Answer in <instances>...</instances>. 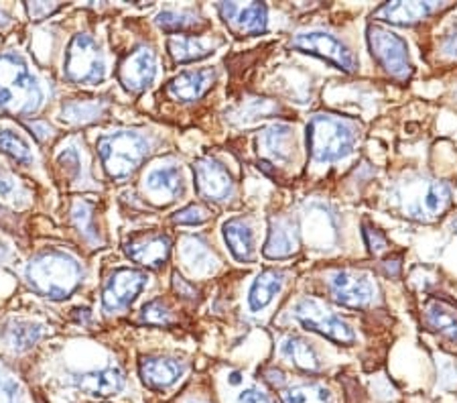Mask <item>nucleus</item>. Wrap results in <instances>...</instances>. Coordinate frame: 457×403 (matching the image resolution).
Segmentation results:
<instances>
[{
  "mask_svg": "<svg viewBox=\"0 0 457 403\" xmlns=\"http://www.w3.org/2000/svg\"><path fill=\"white\" fill-rule=\"evenodd\" d=\"M25 277L29 285L41 296L63 299L78 290L84 271L76 256L63 251H46L29 263Z\"/></svg>",
  "mask_w": 457,
  "mask_h": 403,
  "instance_id": "nucleus-1",
  "label": "nucleus"
},
{
  "mask_svg": "<svg viewBox=\"0 0 457 403\" xmlns=\"http://www.w3.org/2000/svg\"><path fill=\"white\" fill-rule=\"evenodd\" d=\"M43 105V90L21 55H0V106L11 114H33Z\"/></svg>",
  "mask_w": 457,
  "mask_h": 403,
  "instance_id": "nucleus-2",
  "label": "nucleus"
},
{
  "mask_svg": "<svg viewBox=\"0 0 457 403\" xmlns=\"http://www.w3.org/2000/svg\"><path fill=\"white\" fill-rule=\"evenodd\" d=\"M358 141L356 124L342 116L317 114L307 124V147L317 164L348 157Z\"/></svg>",
  "mask_w": 457,
  "mask_h": 403,
  "instance_id": "nucleus-3",
  "label": "nucleus"
},
{
  "mask_svg": "<svg viewBox=\"0 0 457 403\" xmlns=\"http://www.w3.org/2000/svg\"><path fill=\"white\" fill-rule=\"evenodd\" d=\"M104 170L112 180H124L135 173L143 159L149 155L151 145L146 137L135 130H116V133L102 135L96 141Z\"/></svg>",
  "mask_w": 457,
  "mask_h": 403,
  "instance_id": "nucleus-4",
  "label": "nucleus"
},
{
  "mask_svg": "<svg viewBox=\"0 0 457 403\" xmlns=\"http://www.w3.org/2000/svg\"><path fill=\"white\" fill-rule=\"evenodd\" d=\"M63 73L73 84H98L104 80V55L94 37L86 33L73 35L68 51H65Z\"/></svg>",
  "mask_w": 457,
  "mask_h": 403,
  "instance_id": "nucleus-5",
  "label": "nucleus"
},
{
  "mask_svg": "<svg viewBox=\"0 0 457 403\" xmlns=\"http://www.w3.org/2000/svg\"><path fill=\"white\" fill-rule=\"evenodd\" d=\"M368 46L372 49V55L380 62L390 76L396 80H409L412 73V63L409 57V46L393 31L382 27L368 29Z\"/></svg>",
  "mask_w": 457,
  "mask_h": 403,
  "instance_id": "nucleus-6",
  "label": "nucleus"
},
{
  "mask_svg": "<svg viewBox=\"0 0 457 403\" xmlns=\"http://www.w3.org/2000/svg\"><path fill=\"white\" fill-rule=\"evenodd\" d=\"M293 316L301 326H305L307 330H313V332L326 336V339L334 340L337 344H352L356 340L353 330L345 324L342 318H337L336 314H331L328 307H323L320 302H315V299H301V302L295 304Z\"/></svg>",
  "mask_w": 457,
  "mask_h": 403,
  "instance_id": "nucleus-7",
  "label": "nucleus"
},
{
  "mask_svg": "<svg viewBox=\"0 0 457 403\" xmlns=\"http://www.w3.org/2000/svg\"><path fill=\"white\" fill-rule=\"evenodd\" d=\"M291 47L303 51V54H312V55L321 57V60L334 63L336 68H340L348 73L358 70L356 57H353L348 46H345L342 39H337V37L331 33H326V31L299 33L291 41Z\"/></svg>",
  "mask_w": 457,
  "mask_h": 403,
  "instance_id": "nucleus-8",
  "label": "nucleus"
},
{
  "mask_svg": "<svg viewBox=\"0 0 457 403\" xmlns=\"http://www.w3.org/2000/svg\"><path fill=\"white\" fill-rule=\"evenodd\" d=\"M146 280H149V277H146L145 271L116 269L114 273L108 277L104 291H102V306H104V310H127V307L138 298V293L143 291Z\"/></svg>",
  "mask_w": 457,
  "mask_h": 403,
  "instance_id": "nucleus-9",
  "label": "nucleus"
},
{
  "mask_svg": "<svg viewBox=\"0 0 457 403\" xmlns=\"http://www.w3.org/2000/svg\"><path fill=\"white\" fill-rule=\"evenodd\" d=\"M331 296L337 304L348 307H364L372 304L376 296V288L370 277L356 271H336L329 280Z\"/></svg>",
  "mask_w": 457,
  "mask_h": 403,
  "instance_id": "nucleus-10",
  "label": "nucleus"
},
{
  "mask_svg": "<svg viewBox=\"0 0 457 403\" xmlns=\"http://www.w3.org/2000/svg\"><path fill=\"white\" fill-rule=\"evenodd\" d=\"M197 192L213 202H224L234 194L232 175L220 161L205 157L194 165Z\"/></svg>",
  "mask_w": 457,
  "mask_h": 403,
  "instance_id": "nucleus-11",
  "label": "nucleus"
},
{
  "mask_svg": "<svg viewBox=\"0 0 457 403\" xmlns=\"http://www.w3.org/2000/svg\"><path fill=\"white\" fill-rule=\"evenodd\" d=\"M218 11L236 35H261L267 31V6L261 3H222L218 4Z\"/></svg>",
  "mask_w": 457,
  "mask_h": 403,
  "instance_id": "nucleus-12",
  "label": "nucleus"
},
{
  "mask_svg": "<svg viewBox=\"0 0 457 403\" xmlns=\"http://www.w3.org/2000/svg\"><path fill=\"white\" fill-rule=\"evenodd\" d=\"M122 86L129 92H143L153 84L157 76V57L151 47H137L130 55L124 57L118 70Z\"/></svg>",
  "mask_w": 457,
  "mask_h": 403,
  "instance_id": "nucleus-13",
  "label": "nucleus"
},
{
  "mask_svg": "<svg viewBox=\"0 0 457 403\" xmlns=\"http://www.w3.org/2000/svg\"><path fill=\"white\" fill-rule=\"evenodd\" d=\"M171 253V239L167 234H143L127 243V255L145 267H161Z\"/></svg>",
  "mask_w": 457,
  "mask_h": 403,
  "instance_id": "nucleus-14",
  "label": "nucleus"
},
{
  "mask_svg": "<svg viewBox=\"0 0 457 403\" xmlns=\"http://www.w3.org/2000/svg\"><path fill=\"white\" fill-rule=\"evenodd\" d=\"M216 82V71L213 70H195L183 71L167 84L169 97L181 102H191L202 98L210 90L212 84Z\"/></svg>",
  "mask_w": 457,
  "mask_h": 403,
  "instance_id": "nucleus-15",
  "label": "nucleus"
},
{
  "mask_svg": "<svg viewBox=\"0 0 457 403\" xmlns=\"http://www.w3.org/2000/svg\"><path fill=\"white\" fill-rule=\"evenodd\" d=\"M183 375V365L167 357H146L141 361V377L153 390H169Z\"/></svg>",
  "mask_w": 457,
  "mask_h": 403,
  "instance_id": "nucleus-16",
  "label": "nucleus"
},
{
  "mask_svg": "<svg viewBox=\"0 0 457 403\" xmlns=\"http://www.w3.org/2000/svg\"><path fill=\"white\" fill-rule=\"evenodd\" d=\"M73 383L82 393L94 395V398H108V395L118 393L124 387V373L116 366L100 371H90L76 375Z\"/></svg>",
  "mask_w": 457,
  "mask_h": 403,
  "instance_id": "nucleus-17",
  "label": "nucleus"
},
{
  "mask_svg": "<svg viewBox=\"0 0 457 403\" xmlns=\"http://www.w3.org/2000/svg\"><path fill=\"white\" fill-rule=\"evenodd\" d=\"M145 189L153 197L159 200H173L177 194H181L183 189V178L179 167L175 165H159L145 175Z\"/></svg>",
  "mask_w": 457,
  "mask_h": 403,
  "instance_id": "nucleus-18",
  "label": "nucleus"
},
{
  "mask_svg": "<svg viewBox=\"0 0 457 403\" xmlns=\"http://www.w3.org/2000/svg\"><path fill=\"white\" fill-rule=\"evenodd\" d=\"M435 9V3H386L374 13V17L395 25H412L429 17Z\"/></svg>",
  "mask_w": 457,
  "mask_h": 403,
  "instance_id": "nucleus-19",
  "label": "nucleus"
},
{
  "mask_svg": "<svg viewBox=\"0 0 457 403\" xmlns=\"http://www.w3.org/2000/svg\"><path fill=\"white\" fill-rule=\"evenodd\" d=\"M283 273L277 269H267L256 277L248 293V306L253 312H261L283 290Z\"/></svg>",
  "mask_w": 457,
  "mask_h": 403,
  "instance_id": "nucleus-20",
  "label": "nucleus"
},
{
  "mask_svg": "<svg viewBox=\"0 0 457 403\" xmlns=\"http://www.w3.org/2000/svg\"><path fill=\"white\" fill-rule=\"evenodd\" d=\"M43 326L27 320H9L3 328V339L6 347L12 348L14 353H25L41 340Z\"/></svg>",
  "mask_w": 457,
  "mask_h": 403,
  "instance_id": "nucleus-21",
  "label": "nucleus"
},
{
  "mask_svg": "<svg viewBox=\"0 0 457 403\" xmlns=\"http://www.w3.org/2000/svg\"><path fill=\"white\" fill-rule=\"evenodd\" d=\"M224 240L238 261H250L254 255V234L245 220H228L224 224Z\"/></svg>",
  "mask_w": 457,
  "mask_h": 403,
  "instance_id": "nucleus-22",
  "label": "nucleus"
},
{
  "mask_svg": "<svg viewBox=\"0 0 457 403\" xmlns=\"http://www.w3.org/2000/svg\"><path fill=\"white\" fill-rule=\"evenodd\" d=\"M293 231V226L285 222V220L272 222L267 245H264L262 251L264 256H269V259H287V256H291L297 251V234Z\"/></svg>",
  "mask_w": 457,
  "mask_h": 403,
  "instance_id": "nucleus-23",
  "label": "nucleus"
},
{
  "mask_svg": "<svg viewBox=\"0 0 457 403\" xmlns=\"http://www.w3.org/2000/svg\"><path fill=\"white\" fill-rule=\"evenodd\" d=\"M258 143L269 157L277 161H287L293 151V130L287 124H272L258 139Z\"/></svg>",
  "mask_w": 457,
  "mask_h": 403,
  "instance_id": "nucleus-24",
  "label": "nucleus"
},
{
  "mask_svg": "<svg viewBox=\"0 0 457 403\" xmlns=\"http://www.w3.org/2000/svg\"><path fill=\"white\" fill-rule=\"evenodd\" d=\"M281 355L295 366H299L301 371L315 373L321 369V363L313 347H309L303 339H297V336H287L281 342Z\"/></svg>",
  "mask_w": 457,
  "mask_h": 403,
  "instance_id": "nucleus-25",
  "label": "nucleus"
},
{
  "mask_svg": "<svg viewBox=\"0 0 457 403\" xmlns=\"http://www.w3.org/2000/svg\"><path fill=\"white\" fill-rule=\"evenodd\" d=\"M181 259L191 273H210L216 267V256L200 239L187 237L181 245Z\"/></svg>",
  "mask_w": 457,
  "mask_h": 403,
  "instance_id": "nucleus-26",
  "label": "nucleus"
},
{
  "mask_svg": "<svg viewBox=\"0 0 457 403\" xmlns=\"http://www.w3.org/2000/svg\"><path fill=\"white\" fill-rule=\"evenodd\" d=\"M169 54H171L177 63H189L197 62L213 54V47L204 46L202 39H195V37H186V35H175L167 43Z\"/></svg>",
  "mask_w": 457,
  "mask_h": 403,
  "instance_id": "nucleus-27",
  "label": "nucleus"
},
{
  "mask_svg": "<svg viewBox=\"0 0 457 403\" xmlns=\"http://www.w3.org/2000/svg\"><path fill=\"white\" fill-rule=\"evenodd\" d=\"M106 113V100H71L62 106V119L71 124H87L98 121Z\"/></svg>",
  "mask_w": 457,
  "mask_h": 403,
  "instance_id": "nucleus-28",
  "label": "nucleus"
},
{
  "mask_svg": "<svg viewBox=\"0 0 457 403\" xmlns=\"http://www.w3.org/2000/svg\"><path fill=\"white\" fill-rule=\"evenodd\" d=\"M452 206V188L444 181H435L427 188L425 196L421 197V204H419L417 214L421 216H441L444 212Z\"/></svg>",
  "mask_w": 457,
  "mask_h": 403,
  "instance_id": "nucleus-29",
  "label": "nucleus"
},
{
  "mask_svg": "<svg viewBox=\"0 0 457 403\" xmlns=\"http://www.w3.org/2000/svg\"><path fill=\"white\" fill-rule=\"evenodd\" d=\"M427 322L429 326L439 332L441 336H445L449 342L457 344V316L455 312L449 310V307L441 306V304H431L427 307Z\"/></svg>",
  "mask_w": 457,
  "mask_h": 403,
  "instance_id": "nucleus-30",
  "label": "nucleus"
},
{
  "mask_svg": "<svg viewBox=\"0 0 457 403\" xmlns=\"http://www.w3.org/2000/svg\"><path fill=\"white\" fill-rule=\"evenodd\" d=\"M283 403H331V395L321 385L301 383L283 391Z\"/></svg>",
  "mask_w": 457,
  "mask_h": 403,
  "instance_id": "nucleus-31",
  "label": "nucleus"
},
{
  "mask_svg": "<svg viewBox=\"0 0 457 403\" xmlns=\"http://www.w3.org/2000/svg\"><path fill=\"white\" fill-rule=\"evenodd\" d=\"M157 25L169 33H179V31H191V29L200 27L202 21L195 13L191 11H163L159 13Z\"/></svg>",
  "mask_w": 457,
  "mask_h": 403,
  "instance_id": "nucleus-32",
  "label": "nucleus"
},
{
  "mask_svg": "<svg viewBox=\"0 0 457 403\" xmlns=\"http://www.w3.org/2000/svg\"><path fill=\"white\" fill-rule=\"evenodd\" d=\"M0 151L21 161V164H33V153L29 145L12 130H0Z\"/></svg>",
  "mask_w": 457,
  "mask_h": 403,
  "instance_id": "nucleus-33",
  "label": "nucleus"
},
{
  "mask_svg": "<svg viewBox=\"0 0 457 403\" xmlns=\"http://www.w3.org/2000/svg\"><path fill=\"white\" fill-rule=\"evenodd\" d=\"M71 216H73V222H76L79 234H84L87 240H92L98 237V232H96L92 220H94V212H92V204L87 202H76L71 208Z\"/></svg>",
  "mask_w": 457,
  "mask_h": 403,
  "instance_id": "nucleus-34",
  "label": "nucleus"
},
{
  "mask_svg": "<svg viewBox=\"0 0 457 403\" xmlns=\"http://www.w3.org/2000/svg\"><path fill=\"white\" fill-rule=\"evenodd\" d=\"M141 320L151 326H169L173 322L171 312H169V307L161 299H153V302L143 306Z\"/></svg>",
  "mask_w": 457,
  "mask_h": 403,
  "instance_id": "nucleus-35",
  "label": "nucleus"
},
{
  "mask_svg": "<svg viewBox=\"0 0 457 403\" xmlns=\"http://www.w3.org/2000/svg\"><path fill=\"white\" fill-rule=\"evenodd\" d=\"M210 220V210L200 206V204H191V206L183 208L173 214V222L175 224H187V226H197L204 224Z\"/></svg>",
  "mask_w": 457,
  "mask_h": 403,
  "instance_id": "nucleus-36",
  "label": "nucleus"
},
{
  "mask_svg": "<svg viewBox=\"0 0 457 403\" xmlns=\"http://www.w3.org/2000/svg\"><path fill=\"white\" fill-rule=\"evenodd\" d=\"M0 403H23V391L17 381L0 377Z\"/></svg>",
  "mask_w": 457,
  "mask_h": 403,
  "instance_id": "nucleus-37",
  "label": "nucleus"
},
{
  "mask_svg": "<svg viewBox=\"0 0 457 403\" xmlns=\"http://www.w3.org/2000/svg\"><path fill=\"white\" fill-rule=\"evenodd\" d=\"M364 237H366V243H368V247H370V251L372 253H382V251H386V247H388V243H386V239H385V234H382L380 231H376V229H372V226H364Z\"/></svg>",
  "mask_w": 457,
  "mask_h": 403,
  "instance_id": "nucleus-38",
  "label": "nucleus"
},
{
  "mask_svg": "<svg viewBox=\"0 0 457 403\" xmlns=\"http://www.w3.org/2000/svg\"><path fill=\"white\" fill-rule=\"evenodd\" d=\"M59 167L65 172V175H78L79 173V155L76 149H68L59 155Z\"/></svg>",
  "mask_w": 457,
  "mask_h": 403,
  "instance_id": "nucleus-39",
  "label": "nucleus"
},
{
  "mask_svg": "<svg viewBox=\"0 0 457 403\" xmlns=\"http://www.w3.org/2000/svg\"><path fill=\"white\" fill-rule=\"evenodd\" d=\"M57 9H59V4H47V3H29L27 4V11H29V14H31V19H35V21L46 19L47 14L55 13Z\"/></svg>",
  "mask_w": 457,
  "mask_h": 403,
  "instance_id": "nucleus-40",
  "label": "nucleus"
},
{
  "mask_svg": "<svg viewBox=\"0 0 457 403\" xmlns=\"http://www.w3.org/2000/svg\"><path fill=\"white\" fill-rule=\"evenodd\" d=\"M238 401L240 403H270L269 395L262 393L261 390H256V387H248V390L242 391L238 395Z\"/></svg>",
  "mask_w": 457,
  "mask_h": 403,
  "instance_id": "nucleus-41",
  "label": "nucleus"
},
{
  "mask_svg": "<svg viewBox=\"0 0 457 403\" xmlns=\"http://www.w3.org/2000/svg\"><path fill=\"white\" fill-rule=\"evenodd\" d=\"M14 192H17V180L0 167V196H12Z\"/></svg>",
  "mask_w": 457,
  "mask_h": 403,
  "instance_id": "nucleus-42",
  "label": "nucleus"
},
{
  "mask_svg": "<svg viewBox=\"0 0 457 403\" xmlns=\"http://www.w3.org/2000/svg\"><path fill=\"white\" fill-rule=\"evenodd\" d=\"M173 288H175V291L179 293V296H183V298H195V293H197L195 285L187 283L186 280H183V277H179L177 273L173 275Z\"/></svg>",
  "mask_w": 457,
  "mask_h": 403,
  "instance_id": "nucleus-43",
  "label": "nucleus"
},
{
  "mask_svg": "<svg viewBox=\"0 0 457 403\" xmlns=\"http://www.w3.org/2000/svg\"><path fill=\"white\" fill-rule=\"evenodd\" d=\"M25 124L31 130H35V137L41 139V141H46V139H49L51 135H54V129H51L47 122H41V121H33L31 122V121H27Z\"/></svg>",
  "mask_w": 457,
  "mask_h": 403,
  "instance_id": "nucleus-44",
  "label": "nucleus"
},
{
  "mask_svg": "<svg viewBox=\"0 0 457 403\" xmlns=\"http://www.w3.org/2000/svg\"><path fill=\"white\" fill-rule=\"evenodd\" d=\"M453 229H455V231H457V220H455V222H453Z\"/></svg>",
  "mask_w": 457,
  "mask_h": 403,
  "instance_id": "nucleus-45",
  "label": "nucleus"
}]
</instances>
